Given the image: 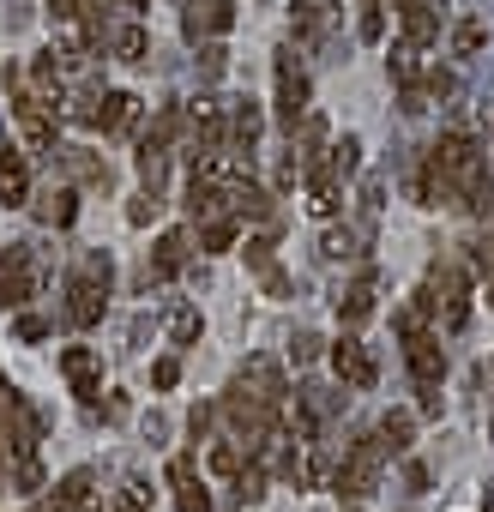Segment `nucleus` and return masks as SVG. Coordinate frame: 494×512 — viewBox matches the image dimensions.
I'll return each mask as SVG.
<instances>
[{
    "mask_svg": "<svg viewBox=\"0 0 494 512\" xmlns=\"http://www.w3.org/2000/svg\"><path fill=\"white\" fill-rule=\"evenodd\" d=\"M368 241V229H326L320 235V260H356Z\"/></svg>",
    "mask_w": 494,
    "mask_h": 512,
    "instance_id": "obj_22",
    "label": "nucleus"
},
{
    "mask_svg": "<svg viewBox=\"0 0 494 512\" xmlns=\"http://www.w3.org/2000/svg\"><path fill=\"white\" fill-rule=\"evenodd\" d=\"M380 199H386V181H380V175H368V181H362V199H356V205H362V229H374Z\"/></svg>",
    "mask_w": 494,
    "mask_h": 512,
    "instance_id": "obj_33",
    "label": "nucleus"
},
{
    "mask_svg": "<svg viewBox=\"0 0 494 512\" xmlns=\"http://www.w3.org/2000/svg\"><path fill=\"white\" fill-rule=\"evenodd\" d=\"M43 332H49V320H37V314H25V320H19V338H25V344H37Z\"/></svg>",
    "mask_w": 494,
    "mask_h": 512,
    "instance_id": "obj_47",
    "label": "nucleus"
},
{
    "mask_svg": "<svg viewBox=\"0 0 494 512\" xmlns=\"http://www.w3.org/2000/svg\"><path fill=\"white\" fill-rule=\"evenodd\" d=\"M374 434H380V446H386V452H410V410H386Z\"/></svg>",
    "mask_w": 494,
    "mask_h": 512,
    "instance_id": "obj_24",
    "label": "nucleus"
},
{
    "mask_svg": "<svg viewBox=\"0 0 494 512\" xmlns=\"http://www.w3.org/2000/svg\"><path fill=\"white\" fill-rule=\"evenodd\" d=\"M290 356H296V368H302V362H314V356H320V338H314V332H296Z\"/></svg>",
    "mask_w": 494,
    "mask_h": 512,
    "instance_id": "obj_43",
    "label": "nucleus"
},
{
    "mask_svg": "<svg viewBox=\"0 0 494 512\" xmlns=\"http://www.w3.org/2000/svg\"><path fill=\"white\" fill-rule=\"evenodd\" d=\"M85 278H97V284H109L115 278V266H109V253H85V266H79Z\"/></svg>",
    "mask_w": 494,
    "mask_h": 512,
    "instance_id": "obj_41",
    "label": "nucleus"
},
{
    "mask_svg": "<svg viewBox=\"0 0 494 512\" xmlns=\"http://www.w3.org/2000/svg\"><path fill=\"white\" fill-rule=\"evenodd\" d=\"M109 49H115L121 61H145V31H139V25H115V31H109Z\"/></svg>",
    "mask_w": 494,
    "mask_h": 512,
    "instance_id": "obj_30",
    "label": "nucleus"
},
{
    "mask_svg": "<svg viewBox=\"0 0 494 512\" xmlns=\"http://www.w3.org/2000/svg\"><path fill=\"white\" fill-rule=\"evenodd\" d=\"M49 13H55V19H79V13H85V0H55Z\"/></svg>",
    "mask_w": 494,
    "mask_h": 512,
    "instance_id": "obj_51",
    "label": "nucleus"
},
{
    "mask_svg": "<svg viewBox=\"0 0 494 512\" xmlns=\"http://www.w3.org/2000/svg\"><path fill=\"white\" fill-rule=\"evenodd\" d=\"M181 121H187V115H181V109H163V115H157V121H151V133H145V145H157V151H169V139H175V133H181Z\"/></svg>",
    "mask_w": 494,
    "mask_h": 512,
    "instance_id": "obj_32",
    "label": "nucleus"
},
{
    "mask_svg": "<svg viewBox=\"0 0 494 512\" xmlns=\"http://www.w3.org/2000/svg\"><path fill=\"white\" fill-rule=\"evenodd\" d=\"M266 494V470H247V476H235V500H260Z\"/></svg>",
    "mask_w": 494,
    "mask_h": 512,
    "instance_id": "obj_40",
    "label": "nucleus"
},
{
    "mask_svg": "<svg viewBox=\"0 0 494 512\" xmlns=\"http://www.w3.org/2000/svg\"><path fill=\"white\" fill-rule=\"evenodd\" d=\"M199 67H205V73L217 79V73L229 67V49H217V43H205V49H199Z\"/></svg>",
    "mask_w": 494,
    "mask_h": 512,
    "instance_id": "obj_42",
    "label": "nucleus"
},
{
    "mask_svg": "<svg viewBox=\"0 0 494 512\" xmlns=\"http://www.w3.org/2000/svg\"><path fill=\"white\" fill-rule=\"evenodd\" d=\"M115 512H139V506H133V500H127V506H115Z\"/></svg>",
    "mask_w": 494,
    "mask_h": 512,
    "instance_id": "obj_54",
    "label": "nucleus"
},
{
    "mask_svg": "<svg viewBox=\"0 0 494 512\" xmlns=\"http://www.w3.org/2000/svg\"><path fill=\"white\" fill-rule=\"evenodd\" d=\"M0 199H7V205L31 199V169H25V157L13 145H0Z\"/></svg>",
    "mask_w": 494,
    "mask_h": 512,
    "instance_id": "obj_16",
    "label": "nucleus"
},
{
    "mask_svg": "<svg viewBox=\"0 0 494 512\" xmlns=\"http://www.w3.org/2000/svg\"><path fill=\"white\" fill-rule=\"evenodd\" d=\"M199 247H205V253H229V247H235V211H229V217H205Z\"/></svg>",
    "mask_w": 494,
    "mask_h": 512,
    "instance_id": "obj_26",
    "label": "nucleus"
},
{
    "mask_svg": "<svg viewBox=\"0 0 494 512\" xmlns=\"http://www.w3.org/2000/svg\"><path fill=\"white\" fill-rule=\"evenodd\" d=\"M482 37H488V31H482L476 19H464V25L452 31V43H458V55H476V49H482Z\"/></svg>",
    "mask_w": 494,
    "mask_h": 512,
    "instance_id": "obj_38",
    "label": "nucleus"
},
{
    "mask_svg": "<svg viewBox=\"0 0 494 512\" xmlns=\"http://www.w3.org/2000/svg\"><path fill=\"white\" fill-rule=\"evenodd\" d=\"M31 211H37L43 223H55V229H67L79 205H73V187H49V193H37V205H31Z\"/></svg>",
    "mask_w": 494,
    "mask_h": 512,
    "instance_id": "obj_21",
    "label": "nucleus"
},
{
    "mask_svg": "<svg viewBox=\"0 0 494 512\" xmlns=\"http://www.w3.org/2000/svg\"><path fill=\"white\" fill-rule=\"evenodd\" d=\"M404 43L410 49H428L434 37H440V13H434V0H404Z\"/></svg>",
    "mask_w": 494,
    "mask_h": 512,
    "instance_id": "obj_15",
    "label": "nucleus"
},
{
    "mask_svg": "<svg viewBox=\"0 0 494 512\" xmlns=\"http://www.w3.org/2000/svg\"><path fill=\"white\" fill-rule=\"evenodd\" d=\"M308 211L314 217H332L338 211V175H332V163H314L308 169Z\"/></svg>",
    "mask_w": 494,
    "mask_h": 512,
    "instance_id": "obj_17",
    "label": "nucleus"
},
{
    "mask_svg": "<svg viewBox=\"0 0 494 512\" xmlns=\"http://www.w3.org/2000/svg\"><path fill=\"white\" fill-rule=\"evenodd\" d=\"M55 103H61V97H43V91H25V85H19L13 115H19V127H25L31 145H55Z\"/></svg>",
    "mask_w": 494,
    "mask_h": 512,
    "instance_id": "obj_8",
    "label": "nucleus"
},
{
    "mask_svg": "<svg viewBox=\"0 0 494 512\" xmlns=\"http://www.w3.org/2000/svg\"><path fill=\"white\" fill-rule=\"evenodd\" d=\"M181 266H187V229H169V235H157V247H151L145 284H169V278H181Z\"/></svg>",
    "mask_w": 494,
    "mask_h": 512,
    "instance_id": "obj_12",
    "label": "nucleus"
},
{
    "mask_svg": "<svg viewBox=\"0 0 494 512\" xmlns=\"http://www.w3.org/2000/svg\"><path fill=\"white\" fill-rule=\"evenodd\" d=\"M428 157H434V169H440L452 187H470V175L482 169V151H476L470 133H440V145H434Z\"/></svg>",
    "mask_w": 494,
    "mask_h": 512,
    "instance_id": "obj_7",
    "label": "nucleus"
},
{
    "mask_svg": "<svg viewBox=\"0 0 494 512\" xmlns=\"http://www.w3.org/2000/svg\"><path fill=\"white\" fill-rule=\"evenodd\" d=\"M326 163H332V175H338V181H344V175H356V169H362V139H356V133H344V139L332 145V157H326Z\"/></svg>",
    "mask_w": 494,
    "mask_h": 512,
    "instance_id": "obj_27",
    "label": "nucleus"
},
{
    "mask_svg": "<svg viewBox=\"0 0 494 512\" xmlns=\"http://www.w3.org/2000/svg\"><path fill=\"white\" fill-rule=\"evenodd\" d=\"M398 338H404V362H410V380L422 392V410L440 416V380H446V356H440V338H428L416 326V308L398 314Z\"/></svg>",
    "mask_w": 494,
    "mask_h": 512,
    "instance_id": "obj_1",
    "label": "nucleus"
},
{
    "mask_svg": "<svg viewBox=\"0 0 494 512\" xmlns=\"http://www.w3.org/2000/svg\"><path fill=\"white\" fill-rule=\"evenodd\" d=\"M139 181H145L151 193H163V181H169V151H157V145H139Z\"/></svg>",
    "mask_w": 494,
    "mask_h": 512,
    "instance_id": "obj_25",
    "label": "nucleus"
},
{
    "mask_svg": "<svg viewBox=\"0 0 494 512\" xmlns=\"http://www.w3.org/2000/svg\"><path fill=\"white\" fill-rule=\"evenodd\" d=\"M338 314H344V326H362V320L374 314V272H362V278L338 296Z\"/></svg>",
    "mask_w": 494,
    "mask_h": 512,
    "instance_id": "obj_19",
    "label": "nucleus"
},
{
    "mask_svg": "<svg viewBox=\"0 0 494 512\" xmlns=\"http://www.w3.org/2000/svg\"><path fill=\"white\" fill-rule=\"evenodd\" d=\"M241 458H247V446H241V440H229V446H217V452H211V470H217V476H241Z\"/></svg>",
    "mask_w": 494,
    "mask_h": 512,
    "instance_id": "obj_36",
    "label": "nucleus"
},
{
    "mask_svg": "<svg viewBox=\"0 0 494 512\" xmlns=\"http://www.w3.org/2000/svg\"><path fill=\"white\" fill-rule=\"evenodd\" d=\"M488 308H494V272H488Z\"/></svg>",
    "mask_w": 494,
    "mask_h": 512,
    "instance_id": "obj_53",
    "label": "nucleus"
},
{
    "mask_svg": "<svg viewBox=\"0 0 494 512\" xmlns=\"http://www.w3.org/2000/svg\"><path fill=\"white\" fill-rule=\"evenodd\" d=\"M416 314H434L440 332H464V320H470V278H464L458 266H434L428 296H422Z\"/></svg>",
    "mask_w": 494,
    "mask_h": 512,
    "instance_id": "obj_2",
    "label": "nucleus"
},
{
    "mask_svg": "<svg viewBox=\"0 0 494 512\" xmlns=\"http://www.w3.org/2000/svg\"><path fill=\"white\" fill-rule=\"evenodd\" d=\"M0 392H7V374H0Z\"/></svg>",
    "mask_w": 494,
    "mask_h": 512,
    "instance_id": "obj_55",
    "label": "nucleus"
},
{
    "mask_svg": "<svg viewBox=\"0 0 494 512\" xmlns=\"http://www.w3.org/2000/svg\"><path fill=\"white\" fill-rule=\"evenodd\" d=\"M37 440H43V416L7 386V398H0V464L37 458Z\"/></svg>",
    "mask_w": 494,
    "mask_h": 512,
    "instance_id": "obj_3",
    "label": "nucleus"
},
{
    "mask_svg": "<svg viewBox=\"0 0 494 512\" xmlns=\"http://www.w3.org/2000/svg\"><path fill=\"white\" fill-rule=\"evenodd\" d=\"M151 380H157V386H175V380H181V362H175V356H163V362L151 368Z\"/></svg>",
    "mask_w": 494,
    "mask_h": 512,
    "instance_id": "obj_45",
    "label": "nucleus"
},
{
    "mask_svg": "<svg viewBox=\"0 0 494 512\" xmlns=\"http://www.w3.org/2000/svg\"><path fill=\"white\" fill-rule=\"evenodd\" d=\"M452 91H458V79H452V73H440V67H434V73H428V97H452Z\"/></svg>",
    "mask_w": 494,
    "mask_h": 512,
    "instance_id": "obj_44",
    "label": "nucleus"
},
{
    "mask_svg": "<svg viewBox=\"0 0 494 512\" xmlns=\"http://www.w3.org/2000/svg\"><path fill=\"white\" fill-rule=\"evenodd\" d=\"M31 25V0H13V7H7V31H25Z\"/></svg>",
    "mask_w": 494,
    "mask_h": 512,
    "instance_id": "obj_46",
    "label": "nucleus"
},
{
    "mask_svg": "<svg viewBox=\"0 0 494 512\" xmlns=\"http://www.w3.org/2000/svg\"><path fill=\"white\" fill-rule=\"evenodd\" d=\"M223 121H229V145H235V151H254V139H260V127H266L260 103H247V97H235V103L223 109Z\"/></svg>",
    "mask_w": 494,
    "mask_h": 512,
    "instance_id": "obj_13",
    "label": "nucleus"
},
{
    "mask_svg": "<svg viewBox=\"0 0 494 512\" xmlns=\"http://www.w3.org/2000/svg\"><path fill=\"white\" fill-rule=\"evenodd\" d=\"M235 25V7L229 0H181V31L199 43V37H223Z\"/></svg>",
    "mask_w": 494,
    "mask_h": 512,
    "instance_id": "obj_9",
    "label": "nucleus"
},
{
    "mask_svg": "<svg viewBox=\"0 0 494 512\" xmlns=\"http://www.w3.org/2000/svg\"><path fill=\"white\" fill-rule=\"evenodd\" d=\"M344 7V0H296V37L302 43H320V31H326V19Z\"/></svg>",
    "mask_w": 494,
    "mask_h": 512,
    "instance_id": "obj_18",
    "label": "nucleus"
},
{
    "mask_svg": "<svg viewBox=\"0 0 494 512\" xmlns=\"http://www.w3.org/2000/svg\"><path fill=\"white\" fill-rule=\"evenodd\" d=\"M260 278H266V290H272V296H290V278H284L278 266H272V272H260Z\"/></svg>",
    "mask_w": 494,
    "mask_h": 512,
    "instance_id": "obj_50",
    "label": "nucleus"
},
{
    "mask_svg": "<svg viewBox=\"0 0 494 512\" xmlns=\"http://www.w3.org/2000/svg\"><path fill=\"white\" fill-rule=\"evenodd\" d=\"M133 115H139V97H127V91H103V115H97V127H103V133L133 127Z\"/></svg>",
    "mask_w": 494,
    "mask_h": 512,
    "instance_id": "obj_23",
    "label": "nucleus"
},
{
    "mask_svg": "<svg viewBox=\"0 0 494 512\" xmlns=\"http://www.w3.org/2000/svg\"><path fill=\"white\" fill-rule=\"evenodd\" d=\"M302 115H308V73H302L296 49H278V121L296 133Z\"/></svg>",
    "mask_w": 494,
    "mask_h": 512,
    "instance_id": "obj_6",
    "label": "nucleus"
},
{
    "mask_svg": "<svg viewBox=\"0 0 494 512\" xmlns=\"http://www.w3.org/2000/svg\"><path fill=\"white\" fill-rule=\"evenodd\" d=\"M103 308H109V284H97V278H85V272H79V278L67 284V326H79V332H85V326H97V320H103Z\"/></svg>",
    "mask_w": 494,
    "mask_h": 512,
    "instance_id": "obj_10",
    "label": "nucleus"
},
{
    "mask_svg": "<svg viewBox=\"0 0 494 512\" xmlns=\"http://www.w3.org/2000/svg\"><path fill=\"white\" fill-rule=\"evenodd\" d=\"M157 211H163V193H151V187H145V193H139V199L127 205V223H151Z\"/></svg>",
    "mask_w": 494,
    "mask_h": 512,
    "instance_id": "obj_37",
    "label": "nucleus"
},
{
    "mask_svg": "<svg viewBox=\"0 0 494 512\" xmlns=\"http://www.w3.org/2000/svg\"><path fill=\"white\" fill-rule=\"evenodd\" d=\"M169 338H175V344H193V338H199V308H175V314H169Z\"/></svg>",
    "mask_w": 494,
    "mask_h": 512,
    "instance_id": "obj_35",
    "label": "nucleus"
},
{
    "mask_svg": "<svg viewBox=\"0 0 494 512\" xmlns=\"http://www.w3.org/2000/svg\"><path fill=\"white\" fill-rule=\"evenodd\" d=\"M247 266H254V272H272V235H254V241H247Z\"/></svg>",
    "mask_w": 494,
    "mask_h": 512,
    "instance_id": "obj_39",
    "label": "nucleus"
},
{
    "mask_svg": "<svg viewBox=\"0 0 494 512\" xmlns=\"http://www.w3.org/2000/svg\"><path fill=\"white\" fill-rule=\"evenodd\" d=\"M356 37H362V43H380V37H386V0H362V13H356Z\"/></svg>",
    "mask_w": 494,
    "mask_h": 512,
    "instance_id": "obj_29",
    "label": "nucleus"
},
{
    "mask_svg": "<svg viewBox=\"0 0 494 512\" xmlns=\"http://www.w3.org/2000/svg\"><path fill=\"white\" fill-rule=\"evenodd\" d=\"M386 67H392V79H398L404 91H416V49H410V43H404V49H392V61H386Z\"/></svg>",
    "mask_w": 494,
    "mask_h": 512,
    "instance_id": "obj_34",
    "label": "nucleus"
},
{
    "mask_svg": "<svg viewBox=\"0 0 494 512\" xmlns=\"http://www.w3.org/2000/svg\"><path fill=\"white\" fill-rule=\"evenodd\" d=\"M235 392H247V398H254V404H266V410H284V398H290V386H284V368H278L272 356L241 362V374H235Z\"/></svg>",
    "mask_w": 494,
    "mask_h": 512,
    "instance_id": "obj_5",
    "label": "nucleus"
},
{
    "mask_svg": "<svg viewBox=\"0 0 494 512\" xmlns=\"http://www.w3.org/2000/svg\"><path fill=\"white\" fill-rule=\"evenodd\" d=\"M121 7H127V13H145V0H121Z\"/></svg>",
    "mask_w": 494,
    "mask_h": 512,
    "instance_id": "obj_52",
    "label": "nucleus"
},
{
    "mask_svg": "<svg viewBox=\"0 0 494 512\" xmlns=\"http://www.w3.org/2000/svg\"><path fill=\"white\" fill-rule=\"evenodd\" d=\"M380 464H386V446H380V434L356 440V446L344 452V464H338V494H350V500H368V494H374V482H380Z\"/></svg>",
    "mask_w": 494,
    "mask_h": 512,
    "instance_id": "obj_4",
    "label": "nucleus"
},
{
    "mask_svg": "<svg viewBox=\"0 0 494 512\" xmlns=\"http://www.w3.org/2000/svg\"><path fill=\"white\" fill-rule=\"evenodd\" d=\"M332 368H338V380H344L350 392H368V386H374V356H368L362 338H338V344H332Z\"/></svg>",
    "mask_w": 494,
    "mask_h": 512,
    "instance_id": "obj_11",
    "label": "nucleus"
},
{
    "mask_svg": "<svg viewBox=\"0 0 494 512\" xmlns=\"http://www.w3.org/2000/svg\"><path fill=\"white\" fill-rule=\"evenodd\" d=\"M67 115H73V121H85V127H97V115H103V91H97V85H85V91L67 103Z\"/></svg>",
    "mask_w": 494,
    "mask_h": 512,
    "instance_id": "obj_31",
    "label": "nucleus"
},
{
    "mask_svg": "<svg viewBox=\"0 0 494 512\" xmlns=\"http://www.w3.org/2000/svg\"><path fill=\"white\" fill-rule=\"evenodd\" d=\"M61 368H67V380H73V392H79V398L91 404V398H97V356L73 344V350L61 356Z\"/></svg>",
    "mask_w": 494,
    "mask_h": 512,
    "instance_id": "obj_20",
    "label": "nucleus"
},
{
    "mask_svg": "<svg viewBox=\"0 0 494 512\" xmlns=\"http://www.w3.org/2000/svg\"><path fill=\"white\" fill-rule=\"evenodd\" d=\"M211 416H217L211 404H193V416H187V428H193V434H205V428H211Z\"/></svg>",
    "mask_w": 494,
    "mask_h": 512,
    "instance_id": "obj_49",
    "label": "nucleus"
},
{
    "mask_svg": "<svg viewBox=\"0 0 494 512\" xmlns=\"http://www.w3.org/2000/svg\"><path fill=\"white\" fill-rule=\"evenodd\" d=\"M169 488H175V512H211V494L199 488L193 458H175V464H169Z\"/></svg>",
    "mask_w": 494,
    "mask_h": 512,
    "instance_id": "obj_14",
    "label": "nucleus"
},
{
    "mask_svg": "<svg viewBox=\"0 0 494 512\" xmlns=\"http://www.w3.org/2000/svg\"><path fill=\"white\" fill-rule=\"evenodd\" d=\"M55 151H61V145H55ZM61 163H67V169H73L79 181H91V187H109V169H103V163H97L91 151H61Z\"/></svg>",
    "mask_w": 494,
    "mask_h": 512,
    "instance_id": "obj_28",
    "label": "nucleus"
},
{
    "mask_svg": "<svg viewBox=\"0 0 494 512\" xmlns=\"http://www.w3.org/2000/svg\"><path fill=\"white\" fill-rule=\"evenodd\" d=\"M103 422H127V398H121V392L103 398Z\"/></svg>",
    "mask_w": 494,
    "mask_h": 512,
    "instance_id": "obj_48",
    "label": "nucleus"
}]
</instances>
